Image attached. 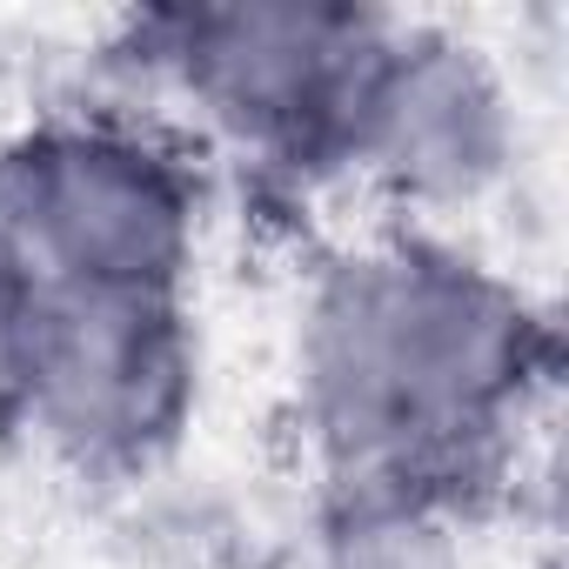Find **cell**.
I'll return each mask as SVG.
<instances>
[{"instance_id": "obj_1", "label": "cell", "mask_w": 569, "mask_h": 569, "mask_svg": "<svg viewBox=\"0 0 569 569\" xmlns=\"http://www.w3.org/2000/svg\"><path fill=\"white\" fill-rule=\"evenodd\" d=\"M556 376L549 316L496 261L436 228L336 248L296 309V429L329 502L469 509Z\"/></svg>"}, {"instance_id": "obj_2", "label": "cell", "mask_w": 569, "mask_h": 569, "mask_svg": "<svg viewBox=\"0 0 569 569\" xmlns=\"http://www.w3.org/2000/svg\"><path fill=\"white\" fill-rule=\"evenodd\" d=\"M396 14L342 0H228L128 21L121 68L188 114L181 141L274 181H349V134Z\"/></svg>"}, {"instance_id": "obj_3", "label": "cell", "mask_w": 569, "mask_h": 569, "mask_svg": "<svg viewBox=\"0 0 569 569\" xmlns=\"http://www.w3.org/2000/svg\"><path fill=\"white\" fill-rule=\"evenodd\" d=\"M8 194L34 281L108 296H188L208 181L201 154L141 108H54L0 134Z\"/></svg>"}, {"instance_id": "obj_4", "label": "cell", "mask_w": 569, "mask_h": 569, "mask_svg": "<svg viewBox=\"0 0 569 569\" xmlns=\"http://www.w3.org/2000/svg\"><path fill=\"white\" fill-rule=\"evenodd\" d=\"M201 409L188 296L34 289L0 316V422L81 476H148Z\"/></svg>"}, {"instance_id": "obj_5", "label": "cell", "mask_w": 569, "mask_h": 569, "mask_svg": "<svg viewBox=\"0 0 569 569\" xmlns=\"http://www.w3.org/2000/svg\"><path fill=\"white\" fill-rule=\"evenodd\" d=\"M522 154V101L496 48L442 21H389L369 68L349 181L382 194L402 228H436L476 214L502 194Z\"/></svg>"}, {"instance_id": "obj_6", "label": "cell", "mask_w": 569, "mask_h": 569, "mask_svg": "<svg viewBox=\"0 0 569 569\" xmlns=\"http://www.w3.org/2000/svg\"><path fill=\"white\" fill-rule=\"evenodd\" d=\"M322 569H462V516L422 502H329Z\"/></svg>"}, {"instance_id": "obj_7", "label": "cell", "mask_w": 569, "mask_h": 569, "mask_svg": "<svg viewBox=\"0 0 569 569\" xmlns=\"http://www.w3.org/2000/svg\"><path fill=\"white\" fill-rule=\"evenodd\" d=\"M28 289H34V274H28V254H21V234H14V214H8V194H0V316H8Z\"/></svg>"}]
</instances>
